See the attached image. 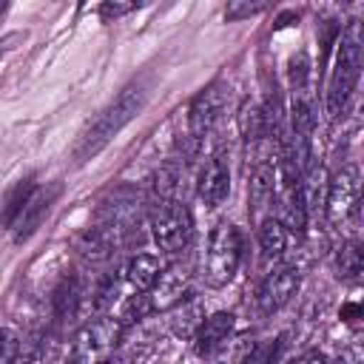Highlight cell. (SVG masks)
Segmentation results:
<instances>
[{
    "label": "cell",
    "mask_w": 364,
    "mask_h": 364,
    "mask_svg": "<svg viewBox=\"0 0 364 364\" xmlns=\"http://www.w3.org/2000/svg\"><path fill=\"white\" fill-rule=\"evenodd\" d=\"M364 68V17L347 20L336 40V57H333V71H330V85H327V114L336 117L350 94L355 91V82Z\"/></svg>",
    "instance_id": "1"
},
{
    "label": "cell",
    "mask_w": 364,
    "mask_h": 364,
    "mask_svg": "<svg viewBox=\"0 0 364 364\" xmlns=\"http://www.w3.org/2000/svg\"><path fill=\"white\" fill-rule=\"evenodd\" d=\"M341 358H344L347 364H364V336H358V338L341 353Z\"/></svg>",
    "instance_id": "19"
},
{
    "label": "cell",
    "mask_w": 364,
    "mask_h": 364,
    "mask_svg": "<svg viewBox=\"0 0 364 364\" xmlns=\"http://www.w3.org/2000/svg\"><path fill=\"white\" fill-rule=\"evenodd\" d=\"M364 273V242L347 239L336 250V276L338 279H355Z\"/></svg>",
    "instance_id": "16"
},
{
    "label": "cell",
    "mask_w": 364,
    "mask_h": 364,
    "mask_svg": "<svg viewBox=\"0 0 364 364\" xmlns=\"http://www.w3.org/2000/svg\"><path fill=\"white\" fill-rule=\"evenodd\" d=\"M287 239H290V233L276 216H267L259 225V247H262L264 259H279L287 250Z\"/></svg>",
    "instance_id": "17"
},
{
    "label": "cell",
    "mask_w": 364,
    "mask_h": 364,
    "mask_svg": "<svg viewBox=\"0 0 364 364\" xmlns=\"http://www.w3.org/2000/svg\"><path fill=\"white\" fill-rule=\"evenodd\" d=\"M341 318L350 321V324L361 321V318H364V304H350V301H347V304L341 307Z\"/></svg>",
    "instance_id": "21"
},
{
    "label": "cell",
    "mask_w": 364,
    "mask_h": 364,
    "mask_svg": "<svg viewBox=\"0 0 364 364\" xmlns=\"http://www.w3.org/2000/svg\"><path fill=\"white\" fill-rule=\"evenodd\" d=\"M159 276H162V264H159V259L151 256V253H136V256L128 262V267H125V279H128V284H131L136 293H151Z\"/></svg>",
    "instance_id": "15"
},
{
    "label": "cell",
    "mask_w": 364,
    "mask_h": 364,
    "mask_svg": "<svg viewBox=\"0 0 364 364\" xmlns=\"http://www.w3.org/2000/svg\"><path fill=\"white\" fill-rule=\"evenodd\" d=\"M57 196H60V185H57V182L48 185V188H34V191H31V196L23 202V208L17 210L14 222L9 225L11 233H14V242L28 239V236L40 228V222L46 219V213L51 210V205H54Z\"/></svg>",
    "instance_id": "10"
},
{
    "label": "cell",
    "mask_w": 364,
    "mask_h": 364,
    "mask_svg": "<svg viewBox=\"0 0 364 364\" xmlns=\"http://www.w3.org/2000/svg\"><path fill=\"white\" fill-rule=\"evenodd\" d=\"M299 284H301V273H299V267H290V264L276 267V270L267 273V276L262 279V284H259V293H256V304H259V310L267 313V316L276 313V310H282V307L296 296Z\"/></svg>",
    "instance_id": "8"
},
{
    "label": "cell",
    "mask_w": 364,
    "mask_h": 364,
    "mask_svg": "<svg viewBox=\"0 0 364 364\" xmlns=\"http://www.w3.org/2000/svg\"><path fill=\"white\" fill-rule=\"evenodd\" d=\"M296 364H327V358H324L321 353H310V355H304V358L296 361Z\"/></svg>",
    "instance_id": "25"
},
{
    "label": "cell",
    "mask_w": 364,
    "mask_h": 364,
    "mask_svg": "<svg viewBox=\"0 0 364 364\" xmlns=\"http://www.w3.org/2000/svg\"><path fill=\"white\" fill-rule=\"evenodd\" d=\"M239 262H242V236H239V228L230 225V222H219L210 230L208 247H205V262H202L205 282L210 287L230 284V279L239 270Z\"/></svg>",
    "instance_id": "4"
},
{
    "label": "cell",
    "mask_w": 364,
    "mask_h": 364,
    "mask_svg": "<svg viewBox=\"0 0 364 364\" xmlns=\"http://www.w3.org/2000/svg\"><path fill=\"white\" fill-rule=\"evenodd\" d=\"M233 327H236V316H233L230 310H219V313L208 316L205 324L199 327L196 338H193L196 353L205 358V355H216L219 350H225V347L230 344Z\"/></svg>",
    "instance_id": "12"
},
{
    "label": "cell",
    "mask_w": 364,
    "mask_h": 364,
    "mask_svg": "<svg viewBox=\"0 0 364 364\" xmlns=\"http://www.w3.org/2000/svg\"><path fill=\"white\" fill-rule=\"evenodd\" d=\"M151 236L165 253H179L188 247L193 236V216L188 205L179 199H159L151 210Z\"/></svg>",
    "instance_id": "5"
},
{
    "label": "cell",
    "mask_w": 364,
    "mask_h": 364,
    "mask_svg": "<svg viewBox=\"0 0 364 364\" xmlns=\"http://www.w3.org/2000/svg\"><path fill=\"white\" fill-rule=\"evenodd\" d=\"M6 341H3V364H11L20 353H17V338H14V330H6V336H3Z\"/></svg>",
    "instance_id": "20"
},
{
    "label": "cell",
    "mask_w": 364,
    "mask_h": 364,
    "mask_svg": "<svg viewBox=\"0 0 364 364\" xmlns=\"http://www.w3.org/2000/svg\"><path fill=\"white\" fill-rule=\"evenodd\" d=\"M179 182H182L179 162H165L154 176V188H156L159 199H179Z\"/></svg>",
    "instance_id": "18"
},
{
    "label": "cell",
    "mask_w": 364,
    "mask_h": 364,
    "mask_svg": "<svg viewBox=\"0 0 364 364\" xmlns=\"http://www.w3.org/2000/svg\"><path fill=\"white\" fill-rule=\"evenodd\" d=\"M264 6L262 3H256V6H230L228 11H225V17L228 20H236V17H245V14H253V11H262Z\"/></svg>",
    "instance_id": "22"
},
{
    "label": "cell",
    "mask_w": 364,
    "mask_h": 364,
    "mask_svg": "<svg viewBox=\"0 0 364 364\" xmlns=\"http://www.w3.org/2000/svg\"><path fill=\"white\" fill-rule=\"evenodd\" d=\"M196 193L205 202V208H219L228 199V193H230V168H228V156H225L222 148H216L205 159L199 182H196Z\"/></svg>",
    "instance_id": "9"
},
{
    "label": "cell",
    "mask_w": 364,
    "mask_h": 364,
    "mask_svg": "<svg viewBox=\"0 0 364 364\" xmlns=\"http://www.w3.org/2000/svg\"><path fill=\"white\" fill-rule=\"evenodd\" d=\"M205 304H202V299L199 296H188L185 301H179L173 310H171V316H168V327H171V333L176 336V338H196V333H199V327L205 324Z\"/></svg>",
    "instance_id": "14"
},
{
    "label": "cell",
    "mask_w": 364,
    "mask_h": 364,
    "mask_svg": "<svg viewBox=\"0 0 364 364\" xmlns=\"http://www.w3.org/2000/svg\"><path fill=\"white\" fill-rule=\"evenodd\" d=\"M225 108H228V88H225L222 82L208 85V88L191 102V114H188L191 136H193L196 142L205 139V136L216 128V122L222 119Z\"/></svg>",
    "instance_id": "7"
},
{
    "label": "cell",
    "mask_w": 364,
    "mask_h": 364,
    "mask_svg": "<svg viewBox=\"0 0 364 364\" xmlns=\"http://www.w3.org/2000/svg\"><path fill=\"white\" fill-rule=\"evenodd\" d=\"M299 188H301V202H304L307 219L318 216L327 205V191H330V176H327L324 165H318V162L307 165V171L299 179Z\"/></svg>",
    "instance_id": "13"
},
{
    "label": "cell",
    "mask_w": 364,
    "mask_h": 364,
    "mask_svg": "<svg viewBox=\"0 0 364 364\" xmlns=\"http://www.w3.org/2000/svg\"><path fill=\"white\" fill-rule=\"evenodd\" d=\"M361 196H364V179L358 173L355 165H344L333 179H330V191H327V205H324V216L333 228H344L347 222L355 219L358 208H361Z\"/></svg>",
    "instance_id": "6"
},
{
    "label": "cell",
    "mask_w": 364,
    "mask_h": 364,
    "mask_svg": "<svg viewBox=\"0 0 364 364\" xmlns=\"http://www.w3.org/2000/svg\"><path fill=\"white\" fill-rule=\"evenodd\" d=\"M148 100V88L142 82H131L128 88H122V94L88 125V131L82 134L80 145H77V162H85L91 156H97L142 108Z\"/></svg>",
    "instance_id": "2"
},
{
    "label": "cell",
    "mask_w": 364,
    "mask_h": 364,
    "mask_svg": "<svg viewBox=\"0 0 364 364\" xmlns=\"http://www.w3.org/2000/svg\"><path fill=\"white\" fill-rule=\"evenodd\" d=\"M188 290H191V276L182 264H171L162 270V276L156 279L154 290L148 293L151 296V307L154 310H173L179 301L188 299Z\"/></svg>",
    "instance_id": "11"
},
{
    "label": "cell",
    "mask_w": 364,
    "mask_h": 364,
    "mask_svg": "<svg viewBox=\"0 0 364 364\" xmlns=\"http://www.w3.org/2000/svg\"><path fill=\"white\" fill-rule=\"evenodd\" d=\"M122 338V321L114 316H100L82 324L68 350V364H108Z\"/></svg>",
    "instance_id": "3"
},
{
    "label": "cell",
    "mask_w": 364,
    "mask_h": 364,
    "mask_svg": "<svg viewBox=\"0 0 364 364\" xmlns=\"http://www.w3.org/2000/svg\"><path fill=\"white\" fill-rule=\"evenodd\" d=\"M11 364H46V361H43V355H40L37 350H26V353L20 350V355H17Z\"/></svg>",
    "instance_id": "23"
},
{
    "label": "cell",
    "mask_w": 364,
    "mask_h": 364,
    "mask_svg": "<svg viewBox=\"0 0 364 364\" xmlns=\"http://www.w3.org/2000/svg\"><path fill=\"white\" fill-rule=\"evenodd\" d=\"M131 9H134V6H114V3H105V6H102V17H111V14L119 17V14L131 11Z\"/></svg>",
    "instance_id": "24"
},
{
    "label": "cell",
    "mask_w": 364,
    "mask_h": 364,
    "mask_svg": "<svg viewBox=\"0 0 364 364\" xmlns=\"http://www.w3.org/2000/svg\"><path fill=\"white\" fill-rule=\"evenodd\" d=\"M213 364H230V361H225V358H219V361H213Z\"/></svg>",
    "instance_id": "26"
}]
</instances>
